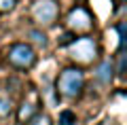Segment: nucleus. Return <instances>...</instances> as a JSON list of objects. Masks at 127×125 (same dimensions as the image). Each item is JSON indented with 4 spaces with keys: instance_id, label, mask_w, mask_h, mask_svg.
Segmentation results:
<instances>
[{
    "instance_id": "1",
    "label": "nucleus",
    "mask_w": 127,
    "mask_h": 125,
    "mask_svg": "<svg viewBox=\"0 0 127 125\" xmlns=\"http://www.w3.org/2000/svg\"><path fill=\"white\" fill-rule=\"evenodd\" d=\"M55 91L59 98L66 100H78L85 93V72L78 66H68L64 68L57 76L55 83Z\"/></svg>"
},
{
    "instance_id": "2",
    "label": "nucleus",
    "mask_w": 127,
    "mask_h": 125,
    "mask_svg": "<svg viewBox=\"0 0 127 125\" xmlns=\"http://www.w3.org/2000/svg\"><path fill=\"white\" fill-rule=\"evenodd\" d=\"M68 55H70L72 62L78 64V68L81 66H91V64L97 62V57H100V45L89 34L76 36L68 45Z\"/></svg>"
},
{
    "instance_id": "3",
    "label": "nucleus",
    "mask_w": 127,
    "mask_h": 125,
    "mask_svg": "<svg viewBox=\"0 0 127 125\" xmlns=\"http://www.w3.org/2000/svg\"><path fill=\"white\" fill-rule=\"evenodd\" d=\"M30 17L38 28H51L59 17L57 0H34L30 9Z\"/></svg>"
},
{
    "instance_id": "4",
    "label": "nucleus",
    "mask_w": 127,
    "mask_h": 125,
    "mask_svg": "<svg viewBox=\"0 0 127 125\" xmlns=\"http://www.w3.org/2000/svg\"><path fill=\"white\" fill-rule=\"evenodd\" d=\"M36 59H38L36 51L28 42H15L6 51V62L13 68H17V70H30V68H34L36 66Z\"/></svg>"
},
{
    "instance_id": "5",
    "label": "nucleus",
    "mask_w": 127,
    "mask_h": 125,
    "mask_svg": "<svg viewBox=\"0 0 127 125\" xmlns=\"http://www.w3.org/2000/svg\"><path fill=\"white\" fill-rule=\"evenodd\" d=\"M66 26H68V32L85 36V34H89V32L95 28V19H93V15L89 13L87 6L76 4L68 13V17H66Z\"/></svg>"
},
{
    "instance_id": "6",
    "label": "nucleus",
    "mask_w": 127,
    "mask_h": 125,
    "mask_svg": "<svg viewBox=\"0 0 127 125\" xmlns=\"http://www.w3.org/2000/svg\"><path fill=\"white\" fill-rule=\"evenodd\" d=\"M95 81L100 85H110L114 81V62L112 59H102L97 66H95V72H93Z\"/></svg>"
},
{
    "instance_id": "7",
    "label": "nucleus",
    "mask_w": 127,
    "mask_h": 125,
    "mask_svg": "<svg viewBox=\"0 0 127 125\" xmlns=\"http://www.w3.org/2000/svg\"><path fill=\"white\" fill-rule=\"evenodd\" d=\"M36 112H38V106H36V104L21 102V106H19V110H17V121H19V123H28V121L36 115Z\"/></svg>"
},
{
    "instance_id": "8",
    "label": "nucleus",
    "mask_w": 127,
    "mask_h": 125,
    "mask_svg": "<svg viewBox=\"0 0 127 125\" xmlns=\"http://www.w3.org/2000/svg\"><path fill=\"white\" fill-rule=\"evenodd\" d=\"M114 76H119V79H125V76H127V53H125V51H119V55H117Z\"/></svg>"
},
{
    "instance_id": "9",
    "label": "nucleus",
    "mask_w": 127,
    "mask_h": 125,
    "mask_svg": "<svg viewBox=\"0 0 127 125\" xmlns=\"http://www.w3.org/2000/svg\"><path fill=\"white\" fill-rule=\"evenodd\" d=\"M28 36H30L32 42H36L38 47H47V45H49V40H47V34L42 32V28H32V30L28 32Z\"/></svg>"
},
{
    "instance_id": "10",
    "label": "nucleus",
    "mask_w": 127,
    "mask_h": 125,
    "mask_svg": "<svg viewBox=\"0 0 127 125\" xmlns=\"http://www.w3.org/2000/svg\"><path fill=\"white\" fill-rule=\"evenodd\" d=\"M117 32H119V51H125V47H127V23L119 21Z\"/></svg>"
},
{
    "instance_id": "11",
    "label": "nucleus",
    "mask_w": 127,
    "mask_h": 125,
    "mask_svg": "<svg viewBox=\"0 0 127 125\" xmlns=\"http://www.w3.org/2000/svg\"><path fill=\"white\" fill-rule=\"evenodd\" d=\"M11 112H13V100L0 95V117H9Z\"/></svg>"
},
{
    "instance_id": "12",
    "label": "nucleus",
    "mask_w": 127,
    "mask_h": 125,
    "mask_svg": "<svg viewBox=\"0 0 127 125\" xmlns=\"http://www.w3.org/2000/svg\"><path fill=\"white\" fill-rule=\"evenodd\" d=\"M26 125H53V123H51V117L49 115H45V112H36Z\"/></svg>"
},
{
    "instance_id": "13",
    "label": "nucleus",
    "mask_w": 127,
    "mask_h": 125,
    "mask_svg": "<svg viewBox=\"0 0 127 125\" xmlns=\"http://www.w3.org/2000/svg\"><path fill=\"white\" fill-rule=\"evenodd\" d=\"M76 123V115H74L70 108H66V110L59 112V125H74Z\"/></svg>"
},
{
    "instance_id": "14",
    "label": "nucleus",
    "mask_w": 127,
    "mask_h": 125,
    "mask_svg": "<svg viewBox=\"0 0 127 125\" xmlns=\"http://www.w3.org/2000/svg\"><path fill=\"white\" fill-rule=\"evenodd\" d=\"M17 4V0H0V13H11Z\"/></svg>"
},
{
    "instance_id": "15",
    "label": "nucleus",
    "mask_w": 127,
    "mask_h": 125,
    "mask_svg": "<svg viewBox=\"0 0 127 125\" xmlns=\"http://www.w3.org/2000/svg\"><path fill=\"white\" fill-rule=\"evenodd\" d=\"M74 38H76V34H72V32H66V34H62V38H59V47H68Z\"/></svg>"
}]
</instances>
